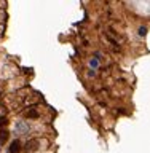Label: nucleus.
Masks as SVG:
<instances>
[{"mask_svg":"<svg viewBox=\"0 0 150 153\" xmlns=\"http://www.w3.org/2000/svg\"><path fill=\"white\" fill-rule=\"evenodd\" d=\"M0 152H2V147H0Z\"/></svg>","mask_w":150,"mask_h":153,"instance_id":"1a4fd4ad","label":"nucleus"},{"mask_svg":"<svg viewBox=\"0 0 150 153\" xmlns=\"http://www.w3.org/2000/svg\"><path fill=\"white\" fill-rule=\"evenodd\" d=\"M0 97H2V91H0Z\"/></svg>","mask_w":150,"mask_h":153,"instance_id":"6e6552de","label":"nucleus"},{"mask_svg":"<svg viewBox=\"0 0 150 153\" xmlns=\"http://www.w3.org/2000/svg\"><path fill=\"white\" fill-rule=\"evenodd\" d=\"M147 32H149V26H141V27H139V30H137L139 37H146Z\"/></svg>","mask_w":150,"mask_h":153,"instance_id":"0eeeda50","label":"nucleus"},{"mask_svg":"<svg viewBox=\"0 0 150 153\" xmlns=\"http://www.w3.org/2000/svg\"><path fill=\"white\" fill-rule=\"evenodd\" d=\"M24 117H26L27 120H38V118H42V113H40V110H38L35 105H32V107H29L24 110Z\"/></svg>","mask_w":150,"mask_h":153,"instance_id":"7ed1b4c3","label":"nucleus"},{"mask_svg":"<svg viewBox=\"0 0 150 153\" xmlns=\"http://www.w3.org/2000/svg\"><path fill=\"white\" fill-rule=\"evenodd\" d=\"M22 145H24V143L19 140V139H14V140L10 142L8 153H21L22 152Z\"/></svg>","mask_w":150,"mask_h":153,"instance_id":"20e7f679","label":"nucleus"},{"mask_svg":"<svg viewBox=\"0 0 150 153\" xmlns=\"http://www.w3.org/2000/svg\"><path fill=\"white\" fill-rule=\"evenodd\" d=\"M31 131H32V126L27 120H16L13 124V132H14V136H16V139L22 137V136H27Z\"/></svg>","mask_w":150,"mask_h":153,"instance_id":"f257e3e1","label":"nucleus"},{"mask_svg":"<svg viewBox=\"0 0 150 153\" xmlns=\"http://www.w3.org/2000/svg\"><path fill=\"white\" fill-rule=\"evenodd\" d=\"M8 137H10V131L8 129H2V131H0V147L8 142Z\"/></svg>","mask_w":150,"mask_h":153,"instance_id":"39448f33","label":"nucleus"},{"mask_svg":"<svg viewBox=\"0 0 150 153\" xmlns=\"http://www.w3.org/2000/svg\"><path fill=\"white\" fill-rule=\"evenodd\" d=\"M99 65H101V62L98 59H94V57H91V59L88 61V67H90L91 70H94V72L99 69Z\"/></svg>","mask_w":150,"mask_h":153,"instance_id":"423d86ee","label":"nucleus"},{"mask_svg":"<svg viewBox=\"0 0 150 153\" xmlns=\"http://www.w3.org/2000/svg\"><path fill=\"white\" fill-rule=\"evenodd\" d=\"M42 142H45V140H42V139H29V140L24 142L22 152H26V153H35V152H38L42 148Z\"/></svg>","mask_w":150,"mask_h":153,"instance_id":"f03ea898","label":"nucleus"}]
</instances>
